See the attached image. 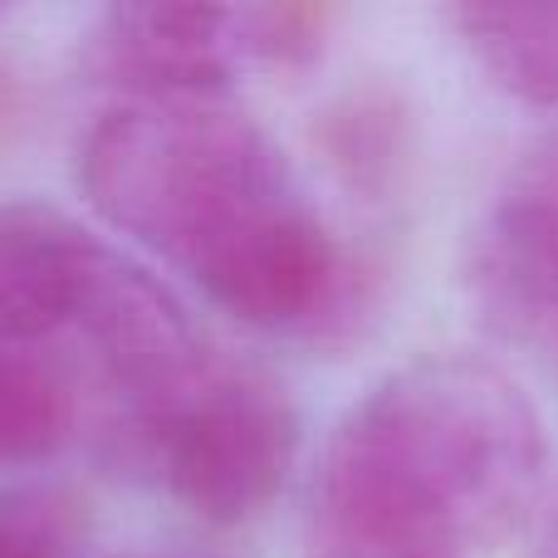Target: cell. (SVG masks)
Returning a JSON list of instances; mask_svg holds the SVG:
<instances>
[{"instance_id": "cell-9", "label": "cell", "mask_w": 558, "mask_h": 558, "mask_svg": "<svg viewBox=\"0 0 558 558\" xmlns=\"http://www.w3.org/2000/svg\"><path fill=\"white\" fill-rule=\"evenodd\" d=\"M69 436V392L39 357L0 343V471L35 465Z\"/></svg>"}, {"instance_id": "cell-2", "label": "cell", "mask_w": 558, "mask_h": 558, "mask_svg": "<svg viewBox=\"0 0 558 558\" xmlns=\"http://www.w3.org/2000/svg\"><path fill=\"white\" fill-rule=\"evenodd\" d=\"M544 465V422L505 367L402 363L328 436L304 558H471L530 510Z\"/></svg>"}, {"instance_id": "cell-11", "label": "cell", "mask_w": 558, "mask_h": 558, "mask_svg": "<svg viewBox=\"0 0 558 558\" xmlns=\"http://www.w3.org/2000/svg\"><path fill=\"white\" fill-rule=\"evenodd\" d=\"M324 143L333 167H343L348 182L383 186L397 172V147H402V113L387 94H348L328 113Z\"/></svg>"}, {"instance_id": "cell-3", "label": "cell", "mask_w": 558, "mask_h": 558, "mask_svg": "<svg viewBox=\"0 0 558 558\" xmlns=\"http://www.w3.org/2000/svg\"><path fill=\"white\" fill-rule=\"evenodd\" d=\"M137 426L172 500L206 524L255 520L284 490L304 441L294 397L221 353Z\"/></svg>"}, {"instance_id": "cell-7", "label": "cell", "mask_w": 558, "mask_h": 558, "mask_svg": "<svg viewBox=\"0 0 558 558\" xmlns=\"http://www.w3.org/2000/svg\"><path fill=\"white\" fill-rule=\"evenodd\" d=\"M108 245L49 202H0V343L29 348L78 324Z\"/></svg>"}, {"instance_id": "cell-6", "label": "cell", "mask_w": 558, "mask_h": 558, "mask_svg": "<svg viewBox=\"0 0 558 558\" xmlns=\"http://www.w3.org/2000/svg\"><path fill=\"white\" fill-rule=\"evenodd\" d=\"M471 294L495 333H534L558 314V143L514 167L481 221Z\"/></svg>"}, {"instance_id": "cell-4", "label": "cell", "mask_w": 558, "mask_h": 558, "mask_svg": "<svg viewBox=\"0 0 558 558\" xmlns=\"http://www.w3.org/2000/svg\"><path fill=\"white\" fill-rule=\"evenodd\" d=\"M241 64L251 54L231 5H108L84 39V69L128 104L221 98Z\"/></svg>"}, {"instance_id": "cell-13", "label": "cell", "mask_w": 558, "mask_h": 558, "mask_svg": "<svg viewBox=\"0 0 558 558\" xmlns=\"http://www.w3.org/2000/svg\"><path fill=\"white\" fill-rule=\"evenodd\" d=\"M123 558H206V554H186V549H143V554H123Z\"/></svg>"}, {"instance_id": "cell-5", "label": "cell", "mask_w": 558, "mask_h": 558, "mask_svg": "<svg viewBox=\"0 0 558 558\" xmlns=\"http://www.w3.org/2000/svg\"><path fill=\"white\" fill-rule=\"evenodd\" d=\"M78 328L98 348L108 377L133 402L137 416L172 402L216 357V348L196 333L172 289L113 245L94 270L88 299L78 308Z\"/></svg>"}, {"instance_id": "cell-12", "label": "cell", "mask_w": 558, "mask_h": 558, "mask_svg": "<svg viewBox=\"0 0 558 558\" xmlns=\"http://www.w3.org/2000/svg\"><path fill=\"white\" fill-rule=\"evenodd\" d=\"M333 25V10L324 5H241V35L251 64L299 69L318 59Z\"/></svg>"}, {"instance_id": "cell-10", "label": "cell", "mask_w": 558, "mask_h": 558, "mask_svg": "<svg viewBox=\"0 0 558 558\" xmlns=\"http://www.w3.org/2000/svg\"><path fill=\"white\" fill-rule=\"evenodd\" d=\"M88 539V505L59 481L0 490V558H78Z\"/></svg>"}, {"instance_id": "cell-1", "label": "cell", "mask_w": 558, "mask_h": 558, "mask_svg": "<svg viewBox=\"0 0 558 558\" xmlns=\"http://www.w3.org/2000/svg\"><path fill=\"white\" fill-rule=\"evenodd\" d=\"M78 186L241 324L318 333L343 318V251L284 147L221 98L108 108L78 143Z\"/></svg>"}, {"instance_id": "cell-8", "label": "cell", "mask_w": 558, "mask_h": 558, "mask_svg": "<svg viewBox=\"0 0 558 558\" xmlns=\"http://www.w3.org/2000/svg\"><path fill=\"white\" fill-rule=\"evenodd\" d=\"M451 20L505 94L530 108H558V0L456 5Z\"/></svg>"}]
</instances>
